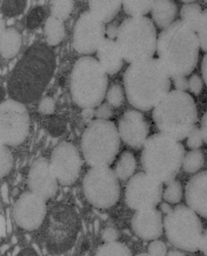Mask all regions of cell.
Segmentation results:
<instances>
[{
	"label": "cell",
	"mask_w": 207,
	"mask_h": 256,
	"mask_svg": "<svg viewBox=\"0 0 207 256\" xmlns=\"http://www.w3.org/2000/svg\"><path fill=\"white\" fill-rule=\"evenodd\" d=\"M45 32L48 44L50 45L58 44L64 36L63 22L54 16H50L45 25Z\"/></svg>",
	"instance_id": "27"
},
{
	"label": "cell",
	"mask_w": 207,
	"mask_h": 256,
	"mask_svg": "<svg viewBox=\"0 0 207 256\" xmlns=\"http://www.w3.org/2000/svg\"><path fill=\"white\" fill-rule=\"evenodd\" d=\"M151 12L153 22L164 30L174 24L177 7L172 1H153Z\"/></svg>",
	"instance_id": "22"
},
{
	"label": "cell",
	"mask_w": 207,
	"mask_h": 256,
	"mask_svg": "<svg viewBox=\"0 0 207 256\" xmlns=\"http://www.w3.org/2000/svg\"><path fill=\"white\" fill-rule=\"evenodd\" d=\"M200 48L196 32L180 20L158 35V60L170 78H186L196 66Z\"/></svg>",
	"instance_id": "2"
},
{
	"label": "cell",
	"mask_w": 207,
	"mask_h": 256,
	"mask_svg": "<svg viewBox=\"0 0 207 256\" xmlns=\"http://www.w3.org/2000/svg\"><path fill=\"white\" fill-rule=\"evenodd\" d=\"M132 226L136 235L146 241L158 240L164 229L162 216L156 208L136 211Z\"/></svg>",
	"instance_id": "19"
},
{
	"label": "cell",
	"mask_w": 207,
	"mask_h": 256,
	"mask_svg": "<svg viewBox=\"0 0 207 256\" xmlns=\"http://www.w3.org/2000/svg\"><path fill=\"white\" fill-rule=\"evenodd\" d=\"M128 100L137 109L154 108L170 92V78L156 58L133 62L124 75Z\"/></svg>",
	"instance_id": "3"
},
{
	"label": "cell",
	"mask_w": 207,
	"mask_h": 256,
	"mask_svg": "<svg viewBox=\"0 0 207 256\" xmlns=\"http://www.w3.org/2000/svg\"><path fill=\"white\" fill-rule=\"evenodd\" d=\"M153 1H124L126 12L132 17L144 16L152 10Z\"/></svg>",
	"instance_id": "29"
},
{
	"label": "cell",
	"mask_w": 207,
	"mask_h": 256,
	"mask_svg": "<svg viewBox=\"0 0 207 256\" xmlns=\"http://www.w3.org/2000/svg\"><path fill=\"white\" fill-rule=\"evenodd\" d=\"M152 119L161 133L182 141L198 122L196 105L189 94L178 90L170 91L154 108Z\"/></svg>",
	"instance_id": "5"
},
{
	"label": "cell",
	"mask_w": 207,
	"mask_h": 256,
	"mask_svg": "<svg viewBox=\"0 0 207 256\" xmlns=\"http://www.w3.org/2000/svg\"><path fill=\"white\" fill-rule=\"evenodd\" d=\"M205 164V158L201 150H194L188 152L184 158L182 168L184 172L194 174L199 172Z\"/></svg>",
	"instance_id": "28"
},
{
	"label": "cell",
	"mask_w": 207,
	"mask_h": 256,
	"mask_svg": "<svg viewBox=\"0 0 207 256\" xmlns=\"http://www.w3.org/2000/svg\"><path fill=\"white\" fill-rule=\"evenodd\" d=\"M118 130L124 143L138 149L144 146L148 139L149 125L140 112L130 110L122 116Z\"/></svg>",
	"instance_id": "18"
},
{
	"label": "cell",
	"mask_w": 207,
	"mask_h": 256,
	"mask_svg": "<svg viewBox=\"0 0 207 256\" xmlns=\"http://www.w3.org/2000/svg\"><path fill=\"white\" fill-rule=\"evenodd\" d=\"M118 130L113 122L97 119L88 125L82 136L84 158L90 166H110L120 148Z\"/></svg>",
	"instance_id": "8"
},
{
	"label": "cell",
	"mask_w": 207,
	"mask_h": 256,
	"mask_svg": "<svg viewBox=\"0 0 207 256\" xmlns=\"http://www.w3.org/2000/svg\"><path fill=\"white\" fill-rule=\"evenodd\" d=\"M58 182L46 158H40L34 162L28 175V186L31 192L46 200L56 194Z\"/></svg>",
	"instance_id": "17"
},
{
	"label": "cell",
	"mask_w": 207,
	"mask_h": 256,
	"mask_svg": "<svg viewBox=\"0 0 207 256\" xmlns=\"http://www.w3.org/2000/svg\"><path fill=\"white\" fill-rule=\"evenodd\" d=\"M26 1H4L2 2V11L5 15L15 16L24 10Z\"/></svg>",
	"instance_id": "35"
},
{
	"label": "cell",
	"mask_w": 207,
	"mask_h": 256,
	"mask_svg": "<svg viewBox=\"0 0 207 256\" xmlns=\"http://www.w3.org/2000/svg\"><path fill=\"white\" fill-rule=\"evenodd\" d=\"M167 255L168 256H184V253L180 252V250H172V251L170 252L167 253Z\"/></svg>",
	"instance_id": "51"
},
{
	"label": "cell",
	"mask_w": 207,
	"mask_h": 256,
	"mask_svg": "<svg viewBox=\"0 0 207 256\" xmlns=\"http://www.w3.org/2000/svg\"><path fill=\"white\" fill-rule=\"evenodd\" d=\"M183 197V188L180 181L174 180L167 184L163 193V198L171 204L180 203Z\"/></svg>",
	"instance_id": "31"
},
{
	"label": "cell",
	"mask_w": 207,
	"mask_h": 256,
	"mask_svg": "<svg viewBox=\"0 0 207 256\" xmlns=\"http://www.w3.org/2000/svg\"><path fill=\"white\" fill-rule=\"evenodd\" d=\"M104 238L107 240H114L118 238V232L114 229H107L106 232L104 233Z\"/></svg>",
	"instance_id": "47"
},
{
	"label": "cell",
	"mask_w": 207,
	"mask_h": 256,
	"mask_svg": "<svg viewBox=\"0 0 207 256\" xmlns=\"http://www.w3.org/2000/svg\"><path fill=\"white\" fill-rule=\"evenodd\" d=\"M13 164L12 156L10 150L6 145H1V164H0V174L1 178H4L10 172Z\"/></svg>",
	"instance_id": "34"
},
{
	"label": "cell",
	"mask_w": 207,
	"mask_h": 256,
	"mask_svg": "<svg viewBox=\"0 0 207 256\" xmlns=\"http://www.w3.org/2000/svg\"><path fill=\"white\" fill-rule=\"evenodd\" d=\"M188 82L190 92L196 96L200 95L203 88V82L200 76L198 74H194L190 78Z\"/></svg>",
	"instance_id": "40"
},
{
	"label": "cell",
	"mask_w": 207,
	"mask_h": 256,
	"mask_svg": "<svg viewBox=\"0 0 207 256\" xmlns=\"http://www.w3.org/2000/svg\"><path fill=\"white\" fill-rule=\"evenodd\" d=\"M164 228L167 240L175 248L188 252L199 251L202 224L190 208L184 204L174 208L164 218Z\"/></svg>",
	"instance_id": "9"
},
{
	"label": "cell",
	"mask_w": 207,
	"mask_h": 256,
	"mask_svg": "<svg viewBox=\"0 0 207 256\" xmlns=\"http://www.w3.org/2000/svg\"><path fill=\"white\" fill-rule=\"evenodd\" d=\"M107 100L113 106H120L124 100V93L120 85L115 84L110 88L108 92Z\"/></svg>",
	"instance_id": "36"
},
{
	"label": "cell",
	"mask_w": 207,
	"mask_h": 256,
	"mask_svg": "<svg viewBox=\"0 0 207 256\" xmlns=\"http://www.w3.org/2000/svg\"><path fill=\"white\" fill-rule=\"evenodd\" d=\"M185 196L187 206L200 217L207 219V170L190 179Z\"/></svg>",
	"instance_id": "20"
},
{
	"label": "cell",
	"mask_w": 207,
	"mask_h": 256,
	"mask_svg": "<svg viewBox=\"0 0 207 256\" xmlns=\"http://www.w3.org/2000/svg\"><path fill=\"white\" fill-rule=\"evenodd\" d=\"M136 169V160L132 153L126 152L121 155L115 167L114 172L118 179L126 181L132 177Z\"/></svg>",
	"instance_id": "25"
},
{
	"label": "cell",
	"mask_w": 207,
	"mask_h": 256,
	"mask_svg": "<svg viewBox=\"0 0 207 256\" xmlns=\"http://www.w3.org/2000/svg\"><path fill=\"white\" fill-rule=\"evenodd\" d=\"M200 130L204 143L207 144V110L204 114L202 120H201Z\"/></svg>",
	"instance_id": "44"
},
{
	"label": "cell",
	"mask_w": 207,
	"mask_h": 256,
	"mask_svg": "<svg viewBox=\"0 0 207 256\" xmlns=\"http://www.w3.org/2000/svg\"><path fill=\"white\" fill-rule=\"evenodd\" d=\"M202 13V8L199 4L194 2H186L181 8V20L190 26L196 32Z\"/></svg>",
	"instance_id": "26"
},
{
	"label": "cell",
	"mask_w": 207,
	"mask_h": 256,
	"mask_svg": "<svg viewBox=\"0 0 207 256\" xmlns=\"http://www.w3.org/2000/svg\"><path fill=\"white\" fill-rule=\"evenodd\" d=\"M174 81L176 90L183 91V92H186V90H189L188 80H187L185 76L174 78Z\"/></svg>",
	"instance_id": "43"
},
{
	"label": "cell",
	"mask_w": 207,
	"mask_h": 256,
	"mask_svg": "<svg viewBox=\"0 0 207 256\" xmlns=\"http://www.w3.org/2000/svg\"><path fill=\"white\" fill-rule=\"evenodd\" d=\"M30 116L21 102L10 99L0 106V138L6 146L21 144L29 134Z\"/></svg>",
	"instance_id": "12"
},
{
	"label": "cell",
	"mask_w": 207,
	"mask_h": 256,
	"mask_svg": "<svg viewBox=\"0 0 207 256\" xmlns=\"http://www.w3.org/2000/svg\"><path fill=\"white\" fill-rule=\"evenodd\" d=\"M64 124L63 122L58 120V119H55L51 122L50 124V128L53 132L59 133L62 128H64Z\"/></svg>",
	"instance_id": "46"
},
{
	"label": "cell",
	"mask_w": 207,
	"mask_h": 256,
	"mask_svg": "<svg viewBox=\"0 0 207 256\" xmlns=\"http://www.w3.org/2000/svg\"><path fill=\"white\" fill-rule=\"evenodd\" d=\"M196 32L199 39L201 49L207 52V8L202 11Z\"/></svg>",
	"instance_id": "33"
},
{
	"label": "cell",
	"mask_w": 207,
	"mask_h": 256,
	"mask_svg": "<svg viewBox=\"0 0 207 256\" xmlns=\"http://www.w3.org/2000/svg\"><path fill=\"white\" fill-rule=\"evenodd\" d=\"M148 253L150 256H164L167 255V248L165 243L161 240H154L149 244Z\"/></svg>",
	"instance_id": "39"
},
{
	"label": "cell",
	"mask_w": 207,
	"mask_h": 256,
	"mask_svg": "<svg viewBox=\"0 0 207 256\" xmlns=\"http://www.w3.org/2000/svg\"><path fill=\"white\" fill-rule=\"evenodd\" d=\"M206 2V4H207V1Z\"/></svg>",
	"instance_id": "52"
},
{
	"label": "cell",
	"mask_w": 207,
	"mask_h": 256,
	"mask_svg": "<svg viewBox=\"0 0 207 256\" xmlns=\"http://www.w3.org/2000/svg\"><path fill=\"white\" fill-rule=\"evenodd\" d=\"M45 201L32 192L24 193L14 208V218L17 224L29 231L38 229L46 214Z\"/></svg>",
	"instance_id": "16"
},
{
	"label": "cell",
	"mask_w": 207,
	"mask_h": 256,
	"mask_svg": "<svg viewBox=\"0 0 207 256\" xmlns=\"http://www.w3.org/2000/svg\"><path fill=\"white\" fill-rule=\"evenodd\" d=\"M79 219L72 207L56 206L51 212L44 234V244L51 254L60 255L72 249L79 230Z\"/></svg>",
	"instance_id": "10"
},
{
	"label": "cell",
	"mask_w": 207,
	"mask_h": 256,
	"mask_svg": "<svg viewBox=\"0 0 207 256\" xmlns=\"http://www.w3.org/2000/svg\"><path fill=\"white\" fill-rule=\"evenodd\" d=\"M201 72H202L204 81L207 86V53L204 56L202 60V65H201Z\"/></svg>",
	"instance_id": "48"
},
{
	"label": "cell",
	"mask_w": 207,
	"mask_h": 256,
	"mask_svg": "<svg viewBox=\"0 0 207 256\" xmlns=\"http://www.w3.org/2000/svg\"><path fill=\"white\" fill-rule=\"evenodd\" d=\"M98 62L107 74L113 75L120 70L123 64V56L117 42L104 39L98 50Z\"/></svg>",
	"instance_id": "21"
},
{
	"label": "cell",
	"mask_w": 207,
	"mask_h": 256,
	"mask_svg": "<svg viewBox=\"0 0 207 256\" xmlns=\"http://www.w3.org/2000/svg\"><path fill=\"white\" fill-rule=\"evenodd\" d=\"M117 44L130 64L152 58L157 50L156 30L148 17H130L118 28Z\"/></svg>",
	"instance_id": "7"
},
{
	"label": "cell",
	"mask_w": 207,
	"mask_h": 256,
	"mask_svg": "<svg viewBox=\"0 0 207 256\" xmlns=\"http://www.w3.org/2000/svg\"><path fill=\"white\" fill-rule=\"evenodd\" d=\"M204 142L200 128L195 126L187 136V146L189 148L198 150L202 146Z\"/></svg>",
	"instance_id": "37"
},
{
	"label": "cell",
	"mask_w": 207,
	"mask_h": 256,
	"mask_svg": "<svg viewBox=\"0 0 207 256\" xmlns=\"http://www.w3.org/2000/svg\"><path fill=\"white\" fill-rule=\"evenodd\" d=\"M55 102L52 98H46L42 100L39 105V110L45 114H50L54 110Z\"/></svg>",
	"instance_id": "41"
},
{
	"label": "cell",
	"mask_w": 207,
	"mask_h": 256,
	"mask_svg": "<svg viewBox=\"0 0 207 256\" xmlns=\"http://www.w3.org/2000/svg\"><path fill=\"white\" fill-rule=\"evenodd\" d=\"M44 18V10L41 7L34 8L28 16L27 26L30 29L38 26Z\"/></svg>",
	"instance_id": "38"
},
{
	"label": "cell",
	"mask_w": 207,
	"mask_h": 256,
	"mask_svg": "<svg viewBox=\"0 0 207 256\" xmlns=\"http://www.w3.org/2000/svg\"><path fill=\"white\" fill-rule=\"evenodd\" d=\"M98 256H132V252L124 244L110 241L99 247Z\"/></svg>",
	"instance_id": "30"
},
{
	"label": "cell",
	"mask_w": 207,
	"mask_h": 256,
	"mask_svg": "<svg viewBox=\"0 0 207 256\" xmlns=\"http://www.w3.org/2000/svg\"><path fill=\"white\" fill-rule=\"evenodd\" d=\"M56 58L52 48L36 42L16 64L8 82V93L14 100L30 104L42 95L52 78Z\"/></svg>",
	"instance_id": "1"
},
{
	"label": "cell",
	"mask_w": 207,
	"mask_h": 256,
	"mask_svg": "<svg viewBox=\"0 0 207 256\" xmlns=\"http://www.w3.org/2000/svg\"><path fill=\"white\" fill-rule=\"evenodd\" d=\"M22 38L20 34L12 28L2 30L1 54L5 58H14L20 49Z\"/></svg>",
	"instance_id": "24"
},
{
	"label": "cell",
	"mask_w": 207,
	"mask_h": 256,
	"mask_svg": "<svg viewBox=\"0 0 207 256\" xmlns=\"http://www.w3.org/2000/svg\"><path fill=\"white\" fill-rule=\"evenodd\" d=\"M110 27H109L108 28L107 30V34L108 35L110 38H116V36H117L118 34V28H116L115 27V26L112 25L110 26Z\"/></svg>",
	"instance_id": "49"
},
{
	"label": "cell",
	"mask_w": 207,
	"mask_h": 256,
	"mask_svg": "<svg viewBox=\"0 0 207 256\" xmlns=\"http://www.w3.org/2000/svg\"><path fill=\"white\" fill-rule=\"evenodd\" d=\"M161 212L166 215L169 214L172 210V208L168 204L164 203L160 204V206Z\"/></svg>",
	"instance_id": "50"
},
{
	"label": "cell",
	"mask_w": 207,
	"mask_h": 256,
	"mask_svg": "<svg viewBox=\"0 0 207 256\" xmlns=\"http://www.w3.org/2000/svg\"><path fill=\"white\" fill-rule=\"evenodd\" d=\"M104 22L90 12L80 16L76 24L74 46L78 52L90 54L98 50L104 40Z\"/></svg>",
	"instance_id": "15"
},
{
	"label": "cell",
	"mask_w": 207,
	"mask_h": 256,
	"mask_svg": "<svg viewBox=\"0 0 207 256\" xmlns=\"http://www.w3.org/2000/svg\"><path fill=\"white\" fill-rule=\"evenodd\" d=\"M162 196L163 184L146 172L136 174L128 182L126 203L136 211L156 207Z\"/></svg>",
	"instance_id": "13"
},
{
	"label": "cell",
	"mask_w": 207,
	"mask_h": 256,
	"mask_svg": "<svg viewBox=\"0 0 207 256\" xmlns=\"http://www.w3.org/2000/svg\"><path fill=\"white\" fill-rule=\"evenodd\" d=\"M185 156V148L180 141L161 132L155 134L144 145L142 166L144 172L168 184L176 178Z\"/></svg>",
	"instance_id": "4"
},
{
	"label": "cell",
	"mask_w": 207,
	"mask_h": 256,
	"mask_svg": "<svg viewBox=\"0 0 207 256\" xmlns=\"http://www.w3.org/2000/svg\"><path fill=\"white\" fill-rule=\"evenodd\" d=\"M100 62L92 56L79 59L70 78L73 100L84 109L98 106L106 92L108 78Z\"/></svg>",
	"instance_id": "6"
},
{
	"label": "cell",
	"mask_w": 207,
	"mask_h": 256,
	"mask_svg": "<svg viewBox=\"0 0 207 256\" xmlns=\"http://www.w3.org/2000/svg\"><path fill=\"white\" fill-rule=\"evenodd\" d=\"M72 8V2L70 1L54 2L52 14L56 18L64 20L69 16Z\"/></svg>",
	"instance_id": "32"
},
{
	"label": "cell",
	"mask_w": 207,
	"mask_h": 256,
	"mask_svg": "<svg viewBox=\"0 0 207 256\" xmlns=\"http://www.w3.org/2000/svg\"><path fill=\"white\" fill-rule=\"evenodd\" d=\"M50 164L53 174L63 186H70L80 174V154L76 146L68 142H62L54 149Z\"/></svg>",
	"instance_id": "14"
},
{
	"label": "cell",
	"mask_w": 207,
	"mask_h": 256,
	"mask_svg": "<svg viewBox=\"0 0 207 256\" xmlns=\"http://www.w3.org/2000/svg\"><path fill=\"white\" fill-rule=\"evenodd\" d=\"M199 251L202 252L204 255L207 256V229L203 232Z\"/></svg>",
	"instance_id": "45"
},
{
	"label": "cell",
	"mask_w": 207,
	"mask_h": 256,
	"mask_svg": "<svg viewBox=\"0 0 207 256\" xmlns=\"http://www.w3.org/2000/svg\"><path fill=\"white\" fill-rule=\"evenodd\" d=\"M122 4L120 1H90V12L102 22H109L120 10Z\"/></svg>",
	"instance_id": "23"
},
{
	"label": "cell",
	"mask_w": 207,
	"mask_h": 256,
	"mask_svg": "<svg viewBox=\"0 0 207 256\" xmlns=\"http://www.w3.org/2000/svg\"><path fill=\"white\" fill-rule=\"evenodd\" d=\"M112 108L106 104L102 105L96 112V116H98V119H104V120H106V118L112 116Z\"/></svg>",
	"instance_id": "42"
},
{
	"label": "cell",
	"mask_w": 207,
	"mask_h": 256,
	"mask_svg": "<svg viewBox=\"0 0 207 256\" xmlns=\"http://www.w3.org/2000/svg\"><path fill=\"white\" fill-rule=\"evenodd\" d=\"M83 186L87 200L99 208L114 206L120 197L118 178L109 166L92 167L85 176Z\"/></svg>",
	"instance_id": "11"
}]
</instances>
